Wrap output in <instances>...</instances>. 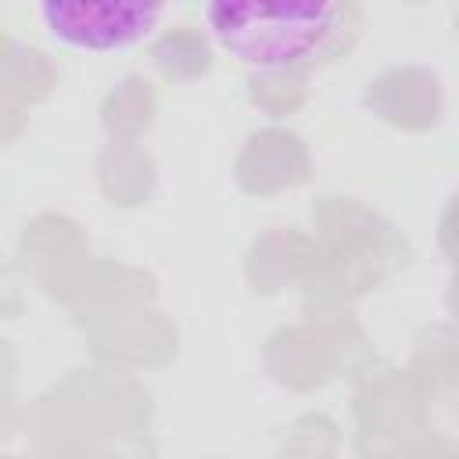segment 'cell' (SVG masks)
Here are the masks:
<instances>
[{"label": "cell", "instance_id": "6da1fadb", "mask_svg": "<svg viewBox=\"0 0 459 459\" xmlns=\"http://www.w3.org/2000/svg\"><path fill=\"white\" fill-rule=\"evenodd\" d=\"M212 43L258 75H301L351 54L359 0H204Z\"/></svg>", "mask_w": 459, "mask_h": 459}, {"label": "cell", "instance_id": "7a4b0ae2", "mask_svg": "<svg viewBox=\"0 0 459 459\" xmlns=\"http://www.w3.org/2000/svg\"><path fill=\"white\" fill-rule=\"evenodd\" d=\"M169 0H32L43 32L75 54H118L147 39Z\"/></svg>", "mask_w": 459, "mask_h": 459}]
</instances>
